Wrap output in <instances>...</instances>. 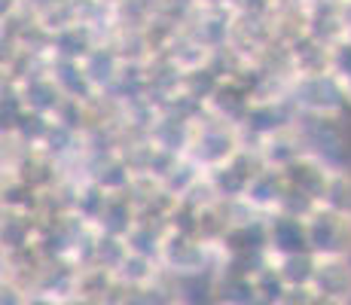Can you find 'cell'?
<instances>
[{
	"mask_svg": "<svg viewBox=\"0 0 351 305\" xmlns=\"http://www.w3.org/2000/svg\"><path fill=\"white\" fill-rule=\"evenodd\" d=\"M290 101L302 117H333L346 119L351 113L346 83L333 71L324 73H296L290 80Z\"/></svg>",
	"mask_w": 351,
	"mask_h": 305,
	"instance_id": "6da1fadb",
	"label": "cell"
},
{
	"mask_svg": "<svg viewBox=\"0 0 351 305\" xmlns=\"http://www.w3.org/2000/svg\"><path fill=\"white\" fill-rule=\"evenodd\" d=\"M159 263L168 275L184 278V275H205L217 272L223 266V244H211L184 229H168L165 241L159 250Z\"/></svg>",
	"mask_w": 351,
	"mask_h": 305,
	"instance_id": "7a4b0ae2",
	"label": "cell"
},
{
	"mask_svg": "<svg viewBox=\"0 0 351 305\" xmlns=\"http://www.w3.org/2000/svg\"><path fill=\"white\" fill-rule=\"evenodd\" d=\"M241 147H245L241 125H232V122L214 117V113H208V110L193 119V134H190L186 156L199 162L205 171L229 162Z\"/></svg>",
	"mask_w": 351,
	"mask_h": 305,
	"instance_id": "3957f363",
	"label": "cell"
},
{
	"mask_svg": "<svg viewBox=\"0 0 351 305\" xmlns=\"http://www.w3.org/2000/svg\"><path fill=\"white\" fill-rule=\"evenodd\" d=\"M308 244L318 256H351V217L318 205L306 217Z\"/></svg>",
	"mask_w": 351,
	"mask_h": 305,
	"instance_id": "277c9868",
	"label": "cell"
},
{
	"mask_svg": "<svg viewBox=\"0 0 351 305\" xmlns=\"http://www.w3.org/2000/svg\"><path fill=\"white\" fill-rule=\"evenodd\" d=\"M296 119H300V110L293 107L290 98H254L245 125H241L245 144H260V138L293 125Z\"/></svg>",
	"mask_w": 351,
	"mask_h": 305,
	"instance_id": "5b68a950",
	"label": "cell"
},
{
	"mask_svg": "<svg viewBox=\"0 0 351 305\" xmlns=\"http://www.w3.org/2000/svg\"><path fill=\"white\" fill-rule=\"evenodd\" d=\"M312 290L324 305L351 302V256H318Z\"/></svg>",
	"mask_w": 351,
	"mask_h": 305,
	"instance_id": "8992f818",
	"label": "cell"
},
{
	"mask_svg": "<svg viewBox=\"0 0 351 305\" xmlns=\"http://www.w3.org/2000/svg\"><path fill=\"white\" fill-rule=\"evenodd\" d=\"M6 83V80H3ZM19 89V95H22L25 107L34 113H43V117H56V110L62 107V101L67 98V95L62 92V86L56 83V77L49 73V61H46L43 67H37V71L25 73L22 80H16L12 83Z\"/></svg>",
	"mask_w": 351,
	"mask_h": 305,
	"instance_id": "52a82bcc",
	"label": "cell"
},
{
	"mask_svg": "<svg viewBox=\"0 0 351 305\" xmlns=\"http://www.w3.org/2000/svg\"><path fill=\"white\" fill-rule=\"evenodd\" d=\"M266 229H269V254L272 256L312 250L306 217L290 214V211H272L266 214Z\"/></svg>",
	"mask_w": 351,
	"mask_h": 305,
	"instance_id": "ba28073f",
	"label": "cell"
},
{
	"mask_svg": "<svg viewBox=\"0 0 351 305\" xmlns=\"http://www.w3.org/2000/svg\"><path fill=\"white\" fill-rule=\"evenodd\" d=\"M80 64H83L89 83L95 86V92L98 95H107V92L113 89V83H117L119 71H123L125 56L110 43V40H101L98 46H92V49L86 52L83 58H80Z\"/></svg>",
	"mask_w": 351,
	"mask_h": 305,
	"instance_id": "9c48e42d",
	"label": "cell"
},
{
	"mask_svg": "<svg viewBox=\"0 0 351 305\" xmlns=\"http://www.w3.org/2000/svg\"><path fill=\"white\" fill-rule=\"evenodd\" d=\"M190 134H193V119L180 117V113H174V110H165V107H159L150 128H147V138H150L159 150H165L171 156H186Z\"/></svg>",
	"mask_w": 351,
	"mask_h": 305,
	"instance_id": "30bf717a",
	"label": "cell"
},
{
	"mask_svg": "<svg viewBox=\"0 0 351 305\" xmlns=\"http://www.w3.org/2000/svg\"><path fill=\"white\" fill-rule=\"evenodd\" d=\"M256 150H260L266 165L287 168V165H293L296 159H302V156L308 153V147H306V138H302V132H300V122H293V125L278 128V132L260 138Z\"/></svg>",
	"mask_w": 351,
	"mask_h": 305,
	"instance_id": "8fae6325",
	"label": "cell"
},
{
	"mask_svg": "<svg viewBox=\"0 0 351 305\" xmlns=\"http://www.w3.org/2000/svg\"><path fill=\"white\" fill-rule=\"evenodd\" d=\"M287 189H290V180H287L285 168L266 165V168H260V171L254 174V180L247 183V193L241 195V199L251 202L260 214H272V211H278L281 208Z\"/></svg>",
	"mask_w": 351,
	"mask_h": 305,
	"instance_id": "7c38bea8",
	"label": "cell"
},
{
	"mask_svg": "<svg viewBox=\"0 0 351 305\" xmlns=\"http://www.w3.org/2000/svg\"><path fill=\"white\" fill-rule=\"evenodd\" d=\"M251 104H254V95L247 86H241L239 80H223V83L214 89L211 98H208L205 110L226 119V122H232V125H245Z\"/></svg>",
	"mask_w": 351,
	"mask_h": 305,
	"instance_id": "4fadbf2b",
	"label": "cell"
},
{
	"mask_svg": "<svg viewBox=\"0 0 351 305\" xmlns=\"http://www.w3.org/2000/svg\"><path fill=\"white\" fill-rule=\"evenodd\" d=\"M333 46L327 40L315 37V34H302L300 40L287 46L290 52V64H293V73H324L333 71Z\"/></svg>",
	"mask_w": 351,
	"mask_h": 305,
	"instance_id": "5bb4252c",
	"label": "cell"
},
{
	"mask_svg": "<svg viewBox=\"0 0 351 305\" xmlns=\"http://www.w3.org/2000/svg\"><path fill=\"white\" fill-rule=\"evenodd\" d=\"M285 174H287L290 186L302 189V193L312 195V199L321 205V202H324V193H327L330 174H333V168H330L327 162H321L318 156L306 153L302 159H296L293 165H287V168H285Z\"/></svg>",
	"mask_w": 351,
	"mask_h": 305,
	"instance_id": "9a60e30c",
	"label": "cell"
},
{
	"mask_svg": "<svg viewBox=\"0 0 351 305\" xmlns=\"http://www.w3.org/2000/svg\"><path fill=\"white\" fill-rule=\"evenodd\" d=\"M40 235V217L28 211H10L3 208V223H0V241H3V254L10 250L34 247Z\"/></svg>",
	"mask_w": 351,
	"mask_h": 305,
	"instance_id": "2e32d148",
	"label": "cell"
},
{
	"mask_svg": "<svg viewBox=\"0 0 351 305\" xmlns=\"http://www.w3.org/2000/svg\"><path fill=\"white\" fill-rule=\"evenodd\" d=\"M138 214H141L138 211V202L132 199V193H128V189H125V193H110L95 226L101 229V232H107V235H119V239H125V232L134 226Z\"/></svg>",
	"mask_w": 351,
	"mask_h": 305,
	"instance_id": "e0dca14e",
	"label": "cell"
},
{
	"mask_svg": "<svg viewBox=\"0 0 351 305\" xmlns=\"http://www.w3.org/2000/svg\"><path fill=\"white\" fill-rule=\"evenodd\" d=\"M98 43H101V37H98L95 28H89V25H83V22H73V25H67V28L52 34L49 56H56V58H77L80 61L86 52L92 49V46H98Z\"/></svg>",
	"mask_w": 351,
	"mask_h": 305,
	"instance_id": "ac0fdd59",
	"label": "cell"
},
{
	"mask_svg": "<svg viewBox=\"0 0 351 305\" xmlns=\"http://www.w3.org/2000/svg\"><path fill=\"white\" fill-rule=\"evenodd\" d=\"M49 73L56 77V83L62 86V92L67 95V98H95V86L89 83V77H86L83 64H80L77 58H56L49 56Z\"/></svg>",
	"mask_w": 351,
	"mask_h": 305,
	"instance_id": "d6986e66",
	"label": "cell"
},
{
	"mask_svg": "<svg viewBox=\"0 0 351 305\" xmlns=\"http://www.w3.org/2000/svg\"><path fill=\"white\" fill-rule=\"evenodd\" d=\"M162 52H165V56L171 58L174 64L184 67V71H195V67H202V64H208V61H211V52L214 49H208V46L202 43L195 34H190L184 25H180L178 34L168 40V46Z\"/></svg>",
	"mask_w": 351,
	"mask_h": 305,
	"instance_id": "ffe728a7",
	"label": "cell"
},
{
	"mask_svg": "<svg viewBox=\"0 0 351 305\" xmlns=\"http://www.w3.org/2000/svg\"><path fill=\"white\" fill-rule=\"evenodd\" d=\"M214 302H226V305H260L256 300V284L247 275H235L220 269L214 278Z\"/></svg>",
	"mask_w": 351,
	"mask_h": 305,
	"instance_id": "44dd1931",
	"label": "cell"
},
{
	"mask_svg": "<svg viewBox=\"0 0 351 305\" xmlns=\"http://www.w3.org/2000/svg\"><path fill=\"white\" fill-rule=\"evenodd\" d=\"M205 174L208 171L195 159H190V156H178V159L171 162V168L159 178V183H162V189H165L171 199H184V195L190 193V189L205 178Z\"/></svg>",
	"mask_w": 351,
	"mask_h": 305,
	"instance_id": "7402d4cb",
	"label": "cell"
},
{
	"mask_svg": "<svg viewBox=\"0 0 351 305\" xmlns=\"http://www.w3.org/2000/svg\"><path fill=\"white\" fill-rule=\"evenodd\" d=\"M278 275L285 278L287 287H312L315 266H318V254L315 250H300V254H285L272 256Z\"/></svg>",
	"mask_w": 351,
	"mask_h": 305,
	"instance_id": "603a6c76",
	"label": "cell"
},
{
	"mask_svg": "<svg viewBox=\"0 0 351 305\" xmlns=\"http://www.w3.org/2000/svg\"><path fill=\"white\" fill-rule=\"evenodd\" d=\"M321 205H327V208H333V211L351 217V165L333 168V174H330L327 193H324V202H321Z\"/></svg>",
	"mask_w": 351,
	"mask_h": 305,
	"instance_id": "cb8c5ba5",
	"label": "cell"
},
{
	"mask_svg": "<svg viewBox=\"0 0 351 305\" xmlns=\"http://www.w3.org/2000/svg\"><path fill=\"white\" fill-rule=\"evenodd\" d=\"M254 284H256V300H260V305H285V296L290 287L285 284V278L278 275L275 263L260 269V272L254 275Z\"/></svg>",
	"mask_w": 351,
	"mask_h": 305,
	"instance_id": "d4e9b609",
	"label": "cell"
},
{
	"mask_svg": "<svg viewBox=\"0 0 351 305\" xmlns=\"http://www.w3.org/2000/svg\"><path fill=\"white\" fill-rule=\"evenodd\" d=\"M25 101L19 89L12 83H3V101H0V122H3V132H12L16 128V122L25 117Z\"/></svg>",
	"mask_w": 351,
	"mask_h": 305,
	"instance_id": "484cf974",
	"label": "cell"
},
{
	"mask_svg": "<svg viewBox=\"0 0 351 305\" xmlns=\"http://www.w3.org/2000/svg\"><path fill=\"white\" fill-rule=\"evenodd\" d=\"M339 10H342V22L351 31V0H339Z\"/></svg>",
	"mask_w": 351,
	"mask_h": 305,
	"instance_id": "4316f807",
	"label": "cell"
},
{
	"mask_svg": "<svg viewBox=\"0 0 351 305\" xmlns=\"http://www.w3.org/2000/svg\"><path fill=\"white\" fill-rule=\"evenodd\" d=\"M342 83H346V92H348V104H351V77H348V80H342Z\"/></svg>",
	"mask_w": 351,
	"mask_h": 305,
	"instance_id": "83f0119b",
	"label": "cell"
},
{
	"mask_svg": "<svg viewBox=\"0 0 351 305\" xmlns=\"http://www.w3.org/2000/svg\"><path fill=\"white\" fill-rule=\"evenodd\" d=\"M193 3H226V0H193Z\"/></svg>",
	"mask_w": 351,
	"mask_h": 305,
	"instance_id": "f1b7e54d",
	"label": "cell"
},
{
	"mask_svg": "<svg viewBox=\"0 0 351 305\" xmlns=\"http://www.w3.org/2000/svg\"><path fill=\"white\" fill-rule=\"evenodd\" d=\"M346 40H348V43H351V31H348V34H346Z\"/></svg>",
	"mask_w": 351,
	"mask_h": 305,
	"instance_id": "f546056e",
	"label": "cell"
}]
</instances>
